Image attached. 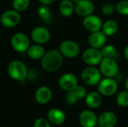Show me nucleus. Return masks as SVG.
I'll return each mask as SVG.
<instances>
[{"mask_svg": "<svg viewBox=\"0 0 128 127\" xmlns=\"http://www.w3.org/2000/svg\"><path fill=\"white\" fill-rule=\"evenodd\" d=\"M42 68L47 72H55L61 68L64 62V57L59 50H49L40 59Z\"/></svg>", "mask_w": 128, "mask_h": 127, "instance_id": "nucleus-1", "label": "nucleus"}, {"mask_svg": "<svg viewBox=\"0 0 128 127\" xmlns=\"http://www.w3.org/2000/svg\"><path fill=\"white\" fill-rule=\"evenodd\" d=\"M9 76L16 81H23L28 76V70L24 63L20 61H13L8 66Z\"/></svg>", "mask_w": 128, "mask_h": 127, "instance_id": "nucleus-2", "label": "nucleus"}, {"mask_svg": "<svg viewBox=\"0 0 128 127\" xmlns=\"http://www.w3.org/2000/svg\"><path fill=\"white\" fill-rule=\"evenodd\" d=\"M102 74L99 68L94 66H88L83 69L81 73V78L83 82L88 86H95L102 79Z\"/></svg>", "mask_w": 128, "mask_h": 127, "instance_id": "nucleus-3", "label": "nucleus"}, {"mask_svg": "<svg viewBox=\"0 0 128 127\" xmlns=\"http://www.w3.org/2000/svg\"><path fill=\"white\" fill-rule=\"evenodd\" d=\"M99 70L103 76L115 78L119 73V66L115 58H103L99 64Z\"/></svg>", "mask_w": 128, "mask_h": 127, "instance_id": "nucleus-4", "label": "nucleus"}, {"mask_svg": "<svg viewBox=\"0 0 128 127\" xmlns=\"http://www.w3.org/2000/svg\"><path fill=\"white\" fill-rule=\"evenodd\" d=\"M118 88V82L114 78L104 77L98 85V91L104 97L114 95Z\"/></svg>", "mask_w": 128, "mask_h": 127, "instance_id": "nucleus-5", "label": "nucleus"}, {"mask_svg": "<svg viewBox=\"0 0 128 127\" xmlns=\"http://www.w3.org/2000/svg\"><path fill=\"white\" fill-rule=\"evenodd\" d=\"M58 50L63 57L67 58H74L80 55V46L74 40H65L60 43Z\"/></svg>", "mask_w": 128, "mask_h": 127, "instance_id": "nucleus-6", "label": "nucleus"}, {"mask_svg": "<svg viewBox=\"0 0 128 127\" xmlns=\"http://www.w3.org/2000/svg\"><path fill=\"white\" fill-rule=\"evenodd\" d=\"M10 44L16 52L19 53H24L27 52L30 46V40L26 34L18 32L12 36Z\"/></svg>", "mask_w": 128, "mask_h": 127, "instance_id": "nucleus-7", "label": "nucleus"}, {"mask_svg": "<svg viewBox=\"0 0 128 127\" xmlns=\"http://www.w3.org/2000/svg\"><path fill=\"white\" fill-rule=\"evenodd\" d=\"M82 58L83 62L88 66H97L99 65L100 61L103 59V55L100 49H94V48H88L86 49L82 55Z\"/></svg>", "mask_w": 128, "mask_h": 127, "instance_id": "nucleus-8", "label": "nucleus"}, {"mask_svg": "<svg viewBox=\"0 0 128 127\" xmlns=\"http://www.w3.org/2000/svg\"><path fill=\"white\" fill-rule=\"evenodd\" d=\"M21 19V16L16 10H8L1 16L0 22L4 27L13 28L19 24Z\"/></svg>", "mask_w": 128, "mask_h": 127, "instance_id": "nucleus-9", "label": "nucleus"}, {"mask_svg": "<svg viewBox=\"0 0 128 127\" xmlns=\"http://www.w3.org/2000/svg\"><path fill=\"white\" fill-rule=\"evenodd\" d=\"M78 85V79L72 73H65L62 75L58 79L59 87L66 92L74 90Z\"/></svg>", "mask_w": 128, "mask_h": 127, "instance_id": "nucleus-10", "label": "nucleus"}, {"mask_svg": "<svg viewBox=\"0 0 128 127\" xmlns=\"http://www.w3.org/2000/svg\"><path fill=\"white\" fill-rule=\"evenodd\" d=\"M103 23L104 22L100 19V17L93 13L83 17L82 19L83 27L90 33L100 31L102 28Z\"/></svg>", "mask_w": 128, "mask_h": 127, "instance_id": "nucleus-11", "label": "nucleus"}, {"mask_svg": "<svg viewBox=\"0 0 128 127\" xmlns=\"http://www.w3.org/2000/svg\"><path fill=\"white\" fill-rule=\"evenodd\" d=\"M94 11V4L92 0H79L74 3V12L82 17L92 14Z\"/></svg>", "mask_w": 128, "mask_h": 127, "instance_id": "nucleus-12", "label": "nucleus"}, {"mask_svg": "<svg viewBox=\"0 0 128 127\" xmlns=\"http://www.w3.org/2000/svg\"><path fill=\"white\" fill-rule=\"evenodd\" d=\"M31 37L34 42L38 44H44L50 39V32L49 29L44 26H37L31 32Z\"/></svg>", "mask_w": 128, "mask_h": 127, "instance_id": "nucleus-13", "label": "nucleus"}, {"mask_svg": "<svg viewBox=\"0 0 128 127\" xmlns=\"http://www.w3.org/2000/svg\"><path fill=\"white\" fill-rule=\"evenodd\" d=\"M98 116L89 109L83 110L79 116V121L82 127H96L98 125Z\"/></svg>", "mask_w": 128, "mask_h": 127, "instance_id": "nucleus-14", "label": "nucleus"}, {"mask_svg": "<svg viewBox=\"0 0 128 127\" xmlns=\"http://www.w3.org/2000/svg\"><path fill=\"white\" fill-rule=\"evenodd\" d=\"M106 38L107 37L100 30L92 32L88 37V43L90 47L100 49L104 45H106Z\"/></svg>", "mask_w": 128, "mask_h": 127, "instance_id": "nucleus-15", "label": "nucleus"}, {"mask_svg": "<svg viewBox=\"0 0 128 127\" xmlns=\"http://www.w3.org/2000/svg\"><path fill=\"white\" fill-rule=\"evenodd\" d=\"M118 118L116 115L110 111H106L100 115L98 119V127H115L117 124Z\"/></svg>", "mask_w": 128, "mask_h": 127, "instance_id": "nucleus-16", "label": "nucleus"}, {"mask_svg": "<svg viewBox=\"0 0 128 127\" xmlns=\"http://www.w3.org/2000/svg\"><path fill=\"white\" fill-rule=\"evenodd\" d=\"M52 97V91L46 86L40 87L34 93V100L40 105H45L48 103L51 100Z\"/></svg>", "mask_w": 128, "mask_h": 127, "instance_id": "nucleus-17", "label": "nucleus"}, {"mask_svg": "<svg viewBox=\"0 0 128 127\" xmlns=\"http://www.w3.org/2000/svg\"><path fill=\"white\" fill-rule=\"evenodd\" d=\"M47 120L50 124L59 126L64 123L66 120V115L64 112L60 109H51L47 113Z\"/></svg>", "mask_w": 128, "mask_h": 127, "instance_id": "nucleus-18", "label": "nucleus"}, {"mask_svg": "<svg viewBox=\"0 0 128 127\" xmlns=\"http://www.w3.org/2000/svg\"><path fill=\"white\" fill-rule=\"evenodd\" d=\"M102 97L103 96L98 91H91L90 93L87 94L85 98L86 104L90 109H97L102 103Z\"/></svg>", "mask_w": 128, "mask_h": 127, "instance_id": "nucleus-19", "label": "nucleus"}, {"mask_svg": "<svg viewBox=\"0 0 128 127\" xmlns=\"http://www.w3.org/2000/svg\"><path fill=\"white\" fill-rule=\"evenodd\" d=\"M118 30V24L114 19H108L103 23L101 31L106 37L113 36Z\"/></svg>", "mask_w": 128, "mask_h": 127, "instance_id": "nucleus-20", "label": "nucleus"}, {"mask_svg": "<svg viewBox=\"0 0 128 127\" xmlns=\"http://www.w3.org/2000/svg\"><path fill=\"white\" fill-rule=\"evenodd\" d=\"M59 12L64 17L72 16L74 12V3L70 0H62L59 4Z\"/></svg>", "mask_w": 128, "mask_h": 127, "instance_id": "nucleus-21", "label": "nucleus"}, {"mask_svg": "<svg viewBox=\"0 0 128 127\" xmlns=\"http://www.w3.org/2000/svg\"><path fill=\"white\" fill-rule=\"evenodd\" d=\"M45 50L41 44L36 43L29 46L28 49L27 50L28 55L30 58L34 60H39L41 59L44 55L45 54Z\"/></svg>", "mask_w": 128, "mask_h": 127, "instance_id": "nucleus-22", "label": "nucleus"}, {"mask_svg": "<svg viewBox=\"0 0 128 127\" xmlns=\"http://www.w3.org/2000/svg\"><path fill=\"white\" fill-rule=\"evenodd\" d=\"M103 58H111L116 59L118 57V52L117 50V48L111 44L104 45L100 49Z\"/></svg>", "mask_w": 128, "mask_h": 127, "instance_id": "nucleus-23", "label": "nucleus"}, {"mask_svg": "<svg viewBox=\"0 0 128 127\" xmlns=\"http://www.w3.org/2000/svg\"><path fill=\"white\" fill-rule=\"evenodd\" d=\"M116 102L117 105L119 107L122 108H126L128 106V91H120L116 99Z\"/></svg>", "mask_w": 128, "mask_h": 127, "instance_id": "nucleus-24", "label": "nucleus"}, {"mask_svg": "<svg viewBox=\"0 0 128 127\" xmlns=\"http://www.w3.org/2000/svg\"><path fill=\"white\" fill-rule=\"evenodd\" d=\"M38 16L45 21H49L51 19V10L48 5L41 4L38 9Z\"/></svg>", "mask_w": 128, "mask_h": 127, "instance_id": "nucleus-25", "label": "nucleus"}, {"mask_svg": "<svg viewBox=\"0 0 128 127\" xmlns=\"http://www.w3.org/2000/svg\"><path fill=\"white\" fill-rule=\"evenodd\" d=\"M116 11L122 16H128V0H121L115 5Z\"/></svg>", "mask_w": 128, "mask_h": 127, "instance_id": "nucleus-26", "label": "nucleus"}, {"mask_svg": "<svg viewBox=\"0 0 128 127\" xmlns=\"http://www.w3.org/2000/svg\"><path fill=\"white\" fill-rule=\"evenodd\" d=\"M30 4V0H13L12 5L14 10L21 12L28 8Z\"/></svg>", "mask_w": 128, "mask_h": 127, "instance_id": "nucleus-27", "label": "nucleus"}, {"mask_svg": "<svg viewBox=\"0 0 128 127\" xmlns=\"http://www.w3.org/2000/svg\"><path fill=\"white\" fill-rule=\"evenodd\" d=\"M64 100L67 104L73 106L78 102L79 99L77 98V97L75 94V93L74 92V91H67V93L64 96Z\"/></svg>", "mask_w": 128, "mask_h": 127, "instance_id": "nucleus-28", "label": "nucleus"}, {"mask_svg": "<svg viewBox=\"0 0 128 127\" xmlns=\"http://www.w3.org/2000/svg\"><path fill=\"white\" fill-rule=\"evenodd\" d=\"M101 12L105 16L112 15L116 12V6L112 3H106L102 6Z\"/></svg>", "mask_w": 128, "mask_h": 127, "instance_id": "nucleus-29", "label": "nucleus"}, {"mask_svg": "<svg viewBox=\"0 0 128 127\" xmlns=\"http://www.w3.org/2000/svg\"><path fill=\"white\" fill-rule=\"evenodd\" d=\"M74 92L75 93V94L76 95L77 98L79 100H82V99H85L86 95H87V89L86 88L85 86L83 85H77L76 88L73 90Z\"/></svg>", "mask_w": 128, "mask_h": 127, "instance_id": "nucleus-30", "label": "nucleus"}, {"mask_svg": "<svg viewBox=\"0 0 128 127\" xmlns=\"http://www.w3.org/2000/svg\"><path fill=\"white\" fill-rule=\"evenodd\" d=\"M33 127H51L50 121L44 118H39L34 122Z\"/></svg>", "mask_w": 128, "mask_h": 127, "instance_id": "nucleus-31", "label": "nucleus"}, {"mask_svg": "<svg viewBox=\"0 0 128 127\" xmlns=\"http://www.w3.org/2000/svg\"><path fill=\"white\" fill-rule=\"evenodd\" d=\"M38 1H39V2H40L41 4L50 5V4H51L52 3H53L55 0H38Z\"/></svg>", "mask_w": 128, "mask_h": 127, "instance_id": "nucleus-32", "label": "nucleus"}, {"mask_svg": "<svg viewBox=\"0 0 128 127\" xmlns=\"http://www.w3.org/2000/svg\"><path fill=\"white\" fill-rule=\"evenodd\" d=\"M124 56L125 59L128 61V44L125 46V48L124 49Z\"/></svg>", "mask_w": 128, "mask_h": 127, "instance_id": "nucleus-33", "label": "nucleus"}, {"mask_svg": "<svg viewBox=\"0 0 128 127\" xmlns=\"http://www.w3.org/2000/svg\"><path fill=\"white\" fill-rule=\"evenodd\" d=\"M124 86H125V89L128 91V77L125 79V82H124Z\"/></svg>", "mask_w": 128, "mask_h": 127, "instance_id": "nucleus-34", "label": "nucleus"}, {"mask_svg": "<svg viewBox=\"0 0 128 127\" xmlns=\"http://www.w3.org/2000/svg\"><path fill=\"white\" fill-rule=\"evenodd\" d=\"M70 1H72L74 3H75V2H76V1H78L79 0H70Z\"/></svg>", "mask_w": 128, "mask_h": 127, "instance_id": "nucleus-35", "label": "nucleus"}, {"mask_svg": "<svg viewBox=\"0 0 128 127\" xmlns=\"http://www.w3.org/2000/svg\"></svg>", "mask_w": 128, "mask_h": 127, "instance_id": "nucleus-36", "label": "nucleus"}]
</instances>
